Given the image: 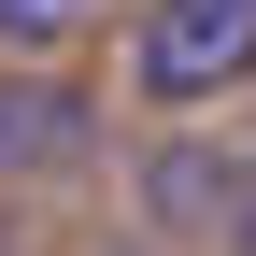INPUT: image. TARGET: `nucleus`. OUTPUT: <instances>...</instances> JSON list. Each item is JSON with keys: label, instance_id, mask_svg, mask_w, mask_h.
<instances>
[{"label": "nucleus", "instance_id": "1", "mask_svg": "<svg viewBox=\"0 0 256 256\" xmlns=\"http://www.w3.org/2000/svg\"><path fill=\"white\" fill-rule=\"evenodd\" d=\"M128 72H142V100H214V86L256 72V0H156L142 43H128Z\"/></svg>", "mask_w": 256, "mask_h": 256}, {"label": "nucleus", "instance_id": "2", "mask_svg": "<svg viewBox=\"0 0 256 256\" xmlns=\"http://www.w3.org/2000/svg\"><path fill=\"white\" fill-rule=\"evenodd\" d=\"M86 114L57 100V86H0V156H72Z\"/></svg>", "mask_w": 256, "mask_h": 256}, {"label": "nucleus", "instance_id": "3", "mask_svg": "<svg viewBox=\"0 0 256 256\" xmlns=\"http://www.w3.org/2000/svg\"><path fill=\"white\" fill-rule=\"evenodd\" d=\"M100 14V0H0V43H28V57H57L72 28Z\"/></svg>", "mask_w": 256, "mask_h": 256}]
</instances>
